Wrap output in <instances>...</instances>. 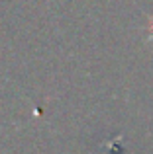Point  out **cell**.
<instances>
[{"instance_id":"6da1fadb","label":"cell","mask_w":153,"mask_h":154,"mask_svg":"<svg viewBox=\"0 0 153 154\" xmlns=\"http://www.w3.org/2000/svg\"><path fill=\"white\" fill-rule=\"evenodd\" d=\"M149 35H151V39H153V20H151V26H149Z\"/></svg>"}]
</instances>
